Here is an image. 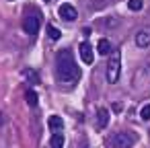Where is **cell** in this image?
<instances>
[{
    "label": "cell",
    "mask_w": 150,
    "mask_h": 148,
    "mask_svg": "<svg viewBox=\"0 0 150 148\" xmlns=\"http://www.w3.org/2000/svg\"><path fill=\"white\" fill-rule=\"evenodd\" d=\"M56 72L62 82H76L80 78V68L74 62V56L70 50H60L56 56Z\"/></svg>",
    "instance_id": "6da1fadb"
},
{
    "label": "cell",
    "mask_w": 150,
    "mask_h": 148,
    "mask_svg": "<svg viewBox=\"0 0 150 148\" xmlns=\"http://www.w3.org/2000/svg\"><path fill=\"white\" fill-rule=\"evenodd\" d=\"M119 72H121V54L115 50L109 58V64H107V80L109 82H117L119 80Z\"/></svg>",
    "instance_id": "7a4b0ae2"
},
{
    "label": "cell",
    "mask_w": 150,
    "mask_h": 148,
    "mask_svg": "<svg viewBox=\"0 0 150 148\" xmlns=\"http://www.w3.org/2000/svg\"><path fill=\"white\" fill-rule=\"evenodd\" d=\"M39 27H41V19H39V13H37V11H31L29 15H25V23H23L25 33L37 35V33H39Z\"/></svg>",
    "instance_id": "3957f363"
},
{
    "label": "cell",
    "mask_w": 150,
    "mask_h": 148,
    "mask_svg": "<svg viewBox=\"0 0 150 148\" xmlns=\"http://www.w3.org/2000/svg\"><path fill=\"white\" fill-rule=\"evenodd\" d=\"M134 142H136V138H134L132 134H127V132H117V134L111 138L113 148H132Z\"/></svg>",
    "instance_id": "277c9868"
},
{
    "label": "cell",
    "mask_w": 150,
    "mask_h": 148,
    "mask_svg": "<svg viewBox=\"0 0 150 148\" xmlns=\"http://www.w3.org/2000/svg\"><path fill=\"white\" fill-rule=\"evenodd\" d=\"M78 52H80V58H82L84 64H93V62H95V54H93V45H91V43L82 41L80 47H78Z\"/></svg>",
    "instance_id": "5b68a950"
},
{
    "label": "cell",
    "mask_w": 150,
    "mask_h": 148,
    "mask_svg": "<svg viewBox=\"0 0 150 148\" xmlns=\"http://www.w3.org/2000/svg\"><path fill=\"white\" fill-rule=\"evenodd\" d=\"M60 17L64 19V21H74L76 19V8L72 6V4H68V2H64V4H60Z\"/></svg>",
    "instance_id": "8992f818"
},
{
    "label": "cell",
    "mask_w": 150,
    "mask_h": 148,
    "mask_svg": "<svg viewBox=\"0 0 150 148\" xmlns=\"http://www.w3.org/2000/svg\"><path fill=\"white\" fill-rule=\"evenodd\" d=\"M107 123H109V111H107L105 107H101V109L97 111V127H99V130H105Z\"/></svg>",
    "instance_id": "52a82bcc"
},
{
    "label": "cell",
    "mask_w": 150,
    "mask_h": 148,
    "mask_svg": "<svg viewBox=\"0 0 150 148\" xmlns=\"http://www.w3.org/2000/svg\"><path fill=\"white\" fill-rule=\"evenodd\" d=\"M47 125H50V130H52V132H60V130L64 127V119H62L60 115H50Z\"/></svg>",
    "instance_id": "ba28073f"
},
{
    "label": "cell",
    "mask_w": 150,
    "mask_h": 148,
    "mask_svg": "<svg viewBox=\"0 0 150 148\" xmlns=\"http://www.w3.org/2000/svg\"><path fill=\"white\" fill-rule=\"evenodd\" d=\"M136 45L138 47H148L150 45V31H140L136 35Z\"/></svg>",
    "instance_id": "9c48e42d"
},
{
    "label": "cell",
    "mask_w": 150,
    "mask_h": 148,
    "mask_svg": "<svg viewBox=\"0 0 150 148\" xmlns=\"http://www.w3.org/2000/svg\"><path fill=\"white\" fill-rule=\"evenodd\" d=\"M97 50H99L101 56H109V52H111V43H109L107 39H101V41L97 43Z\"/></svg>",
    "instance_id": "30bf717a"
},
{
    "label": "cell",
    "mask_w": 150,
    "mask_h": 148,
    "mask_svg": "<svg viewBox=\"0 0 150 148\" xmlns=\"http://www.w3.org/2000/svg\"><path fill=\"white\" fill-rule=\"evenodd\" d=\"M50 146L52 148H64V136L62 134H54L52 140H50Z\"/></svg>",
    "instance_id": "8fae6325"
},
{
    "label": "cell",
    "mask_w": 150,
    "mask_h": 148,
    "mask_svg": "<svg viewBox=\"0 0 150 148\" xmlns=\"http://www.w3.org/2000/svg\"><path fill=\"white\" fill-rule=\"evenodd\" d=\"M25 99H27V105H31V107L37 105V93H35L33 89H29V91L25 93Z\"/></svg>",
    "instance_id": "7c38bea8"
},
{
    "label": "cell",
    "mask_w": 150,
    "mask_h": 148,
    "mask_svg": "<svg viewBox=\"0 0 150 148\" xmlns=\"http://www.w3.org/2000/svg\"><path fill=\"white\" fill-rule=\"evenodd\" d=\"M142 6H144V2H142V0H129V2H127V8L129 11H142Z\"/></svg>",
    "instance_id": "4fadbf2b"
},
{
    "label": "cell",
    "mask_w": 150,
    "mask_h": 148,
    "mask_svg": "<svg viewBox=\"0 0 150 148\" xmlns=\"http://www.w3.org/2000/svg\"><path fill=\"white\" fill-rule=\"evenodd\" d=\"M23 74H25V76H27V78H29L31 82H39V76H37V72H35V70H31V68H27V70H25Z\"/></svg>",
    "instance_id": "5bb4252c"
},
{
    "label": "cell",
    "mask_w": 150,
    "mask_h": 148,
    "mask_svg": "<svg viewBox=\"0 0 150 148\" xmlns=\"http://www.w3.org/2000/svg\"><path fill=\"white\" fill-rule=\"evenodd\" d=\"M47 35H50V39H60V31L54 25H47Z\"/></svg>",
    "instance_id": "9a60e30c"
},
{
    "label": "cell",
    "mask_w": 150,
    "mask_h": 148,
    "mask_svg": "<svg viewBox=\"0 0 150 148\" xmlns=\"http://www.w3.org/2000/svg\"><path fill=\"white\" fill-rule=\"evenodd\" d=\"M140 117H142L144 121H148V119H150V105H144V107L140 109Z\"/></svg>",
    "instance_id": "2e32d148"
},
{
    "label": "cell",
    "mask_w": 150,
    "mask_h": 148,
    "mask_svg": "<svg viewBox=\"0 0 150 148\" xmlns=\"http://www.w3.org/2000/svg\"><path fill=\"white\" fill-rule=\"evenodd\" d=\"M43 2H50V0H43Z\"/></svg>",
    "instance_id": "e0dca14e"
},
{
    "label": "cell",
    "mask_w": 150,
    "mask_h": 148,
    "mask_svg": "<svg viewBox=\"0 0 150 148\" xmlns=\"http://www.w3.org/2000/svg\"><path fill=\"white\" fill-rule=\"evenodd\" d=\"M11 2H13V0H11Z\"/></svg>",
    "instance_id": "ac0fdd59"
}]
</instances>
